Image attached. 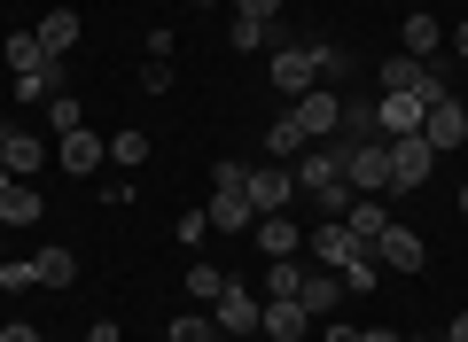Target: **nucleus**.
Segmentation results:
<instances>
[{"instance_id":"obj_5","label":"nucleus","mask_w":468,"mask_h":342,"mask_svg":"<svg viewBox=\"0 0 468 342\" xmlns=\"http://www.w3.org/2000/svg\"><path fill=\"white\" fill-rule=\"evenodd\" d=\"M344 180H351V195H390V140L351 148V156H344Z\"/></svg>"},{"instance_id":"obj_33","label":"nucleus","mask_w":468,"mask_h":342,"mask_svg":"<svg viewBox=\"0 0 468 342\" xmlns=\"http://www.w3.org/2000/svg\"><path fill=\"white\" fill-rule=\"evenodd\" d=\"M234 16H258V24H273V16H282V0H234Z\"/></svg>"},{"instance_id":"obj_27","label":"nucleus","mask_w":468,"mask_h":342,"mask_svg":"<svg viewBox=\"0 0 468 342\" xmlns=\"http://www.w3.org/2000/svg\"><path fill=\"white\" fill-rule=\"evenodd\" d=\"M110 163H125V171H133V163H149V132H141V125L110 132Z\"/></svg>"},{"instance_id":"obj_12","label":"nucleus","mask_w":468,"mask_h":342,"mask_svg":"<svg viewBox=\"0 0 468 342\" xmlns=\"http://www.w3.org/2000/svg\"><path fill=\"white\" fill-rule=\"evenodd\" d=\"M304 326H313V311H304L297 295H266V319H258V335H273V342H304Z\"/></svg>"},{"instance_id":"obj_1","label":"nucleus","mask_w":468,"mask_h":342,"mask_svg":"<svg viewBox=\"0 0 468 342\" xmlns=\"http://www.w3.org/2000/svg\"><path fill=\"white\" fill-rule=\"evenodd\" d=\"M211 233H250L258 226V202H250V163H218L211 171Z\"/></svg>"},{"instance_id":"obj_20","label":"nucleus","mask_w":468,"mask_h":342,"mask_svg":"<svg viewBox=\"0 0 468 342\" xmlns=\"http://www.w3.org/2000/svg\"><path fill=\"white\" fill-rule=\"evenodd\" d=\"M55 55L39 47V32H8V70H16V78H32V70H48Z\"/></svg>"},{"instance_id":"obj_17","label":"nucleus","mask_w":468,"mask_h":342,"mask_svg":"<svg viewBox=\"0 0 468 342\" xmlns=\"http://www.w3.org/2000/svg\"><path fill=\"white\" fill-rule=\"evenodd\" d=\"M344 226L359 233V249H375V233L390 226V202H383V195H351V211H344Z\"/></svg>"},{"instance_id":"obj_6","label":"nucleus","mask_w":468,"mask_h":342,"mask_svg":"<svg viewBox=\"0 0 468 342\" xmlns=\"http://www.w3.org/2000/svg\"><path fill=\"white\" fill-rule=\"evenodd\" d=\"M273 86H282L289 101L313 94V86H320V55H313V47H297V39H289V47H273Z\"/></svg>"},{"instance_id":"obj_32","label":"nucleus","mask_w":468,"mask_h":342,"mask_svg":"<svg viewBox=\"0 0 468 342\" xmlns=\"http://www.w3.org/2000/svg\"><path fill=\"white\" fill-rule=\"evenodd\" d=\"M32 280H39V273H32V257H24V264H16V257L0 264V288H32Z\"/></svg>"},{"instance_id":"obj_39","label":"nucleus","mask_w":468,"mask_h":342,"mask_svg":"<svg viewBox=\"0 0 468 342\" xmlns=\"http://www.w3.org/2000/svg\"><path fill=\"white\" fill-rule=\"evenodd\" d=\"M461 218H468V187H461Z\"/></svg>"},{"instance_id":"obj_40","label":"nucleus","mask_w":468,"mask_h":342,"mask_svg":"<svg viewBox=\"0 0 468 342\" xmlns=\"http://www.w3.org/2000/svg\"><path fill=\"white\" fill-rule=\"evenodd\" d=\"M0 148H8V125H0Z\"/></svg>"},{"instance_id":"obj_7","label":"nucleus","mask_w":468,"mask_h":342,"mask_svg":"<svg viewBox=\"0 0 468 342\" xmlns=\"http://www.w3.org/2000/svg\"><path fill=\"white\" fill-rule=\"evenodd\" d=\"M304 125V140H328L335 125H344V94L335 86H313V94H297V109H289Z\"/></svg>"},{"instance_id":"obj_28","label":"nucleus","mask_w":468,"mask_h":342,"mask_svg":"<svg viewBox=\"0 0 468 342\" xmlns=\"http://www.w3.org/2000/svg\"><path fill=\"white\" fill-rule=\"evenodd\" d=\"M187 295H196V304H218V295H227V273H218V264H187V280H180Z\"/></svg>"},{"instance_id":"obj_41","label":"nucleus","mask_w":468,"mask_h":342,"mask_svg":"<svg viewBox=\"0 0 468 342\" xmlns=\"http://www.w3.org/2000/svg\"><path fill=\"white\" fill-rule=\"evenodd\" d=\"M0 264H8V249H0Z\"/></svg>"},{"instance_id":"obj_4","label":"nucleus","mask_w":468,"mask_h":342,"mask_svg":"<svg viewBox=\"0 0 468 342\" xmlns=\"http://www.w3.org/2000/svg\"><path fill=\"white\" fill-rule=\"evenodd\" d=\"M375 264H383V273H421V264H430V242H421L414 226L390 218V226L375 233Z\"/></svg>"},{"instance_id":"obj_29","label":"nucleus","mask_w":468,"mask_h":342,"mask_svg":"<svg viewBox=\"0 0 468 342\" xmlns=\"http://www.w3.org/2000/svg\"><path fill=\"white\" fill-rule=\"evenodd\" d=\"M304 288V264L297 257H266V295H297Z\"/></svg>"},{"instance_id":"obj_34","label":"nucleus","mask_w":468,"mask_h":342,"mask_svg":"<svg viewBox=\"0 0 468 342\" xmlns=\"http://www.w3.org/2000/svg\"><path fill=\"white\" fill-rule=\"evenodd\" d=\"M0 342H48V335H39V326H24V319H8V326H0Z\"/></svg>"},{"instance_id":"obj_31","label":"nucleus","mask_w":468,"mask_h":342,"mask_svg":"<svg viewBox=\"0 0 468 342\" xmlns=\"http://www.w3.org/2000/svg\"><path fill=\"white\" fill-rule=\"evenodd\" d=\"M141 86H149V94H165V86H172V63H165V55H149V63H141Z\"/></svg>"},{"instance_id":"obj_37","label":"nucleus","mask_w":468,"mask_h":342,"mask_svg":"<svg viewBox=\"0 0 468 342\" xmlns=\"http://www.w3.org/2000/svg\"><path fill=\"white\" fill-rule=\"evenodd\" d=\"M445 47L461 55V63H468V24H461V32H445Z\"/></svg>"},{"instance_id":"obj_16","label":"nucleus","mask_w":468,"mask_h":342,"mask_svg":"<svg viewBox=\"0 0 468 342\" xmlns=\"http://www.w3.org/2000/svg\"><path fill=\"white\" fill-rule=\"evenodd\" d=\"M258 249H266V257H297V242H304V233H297V218H289V211H266V218H258Z\"/></svg>"},{"instance_id":"obj_25","label":"nucleus","mask_w":468,"mask_h":342,"mask_svg":"<svg viewBox=\"0 0 468 342\" xmlns=\"http://www.w3.org/2000/svg\"><path fill=\"white\" fill-rule=\"evenodd\" d=\"M273 24H282V16H273ZM273 24H258V16H234V39H227V47H234V55H250V47H273V39H282ZM282 47H289V39H282Z\"/></svg>"},{"instance_id":"obj_22","label":"nucleus","mask_w":468,"mask_h":342,"mask_svg":"<svg viewBox=\"0 0 468 342\" xmlns=\"http://www.w3.org/2000/svg\"><path fill=\"white\" fill-rule=\"evenodd\" d=\"M304 148H313V140H304V125H297V117H273V125H266V156H273V163L304 156Z\"/></svg>"},{"instance_id":"obj_26","label":"nucleus","mask_w":468,"mask_h":342,"mask_svg":"<svg viewBox=\"0 0 468 342\" xmlns=\"http://www.w3.org/2000/svg\"><path fill=\"white\" fill-rule=\"evenodd\" d=\"M335 280H344V295H375V280H383V264H375V249H359V257H351V264H344Z\"/></svg>"},{"instance_id":"obj_10","label":"nucleus","mask_w":468,"mask_h":342,"mask_svg":"<svg viewBox=\"0 0 468 342\" xmlns=\"http://www.w3.org/2000/svg\"><path fill=\"white\" fill-rule=\"evenodd\" d=\"M421 140H430L437 148V156H445V148H461L468 140V109H461V101H430V117H421Z\"/></svg>"},{"instance_id":"obj_30","label":"nucleus","mask_w":468,"mask_h":342,"mask_svg":"<svg viewBox=\"0 0 468 342\" xmlns=\"http://www.w3.org/2000/svg\"><path fill=\"white\" fill-rule=\"evenodd\" d=\"M165 342H218V319H172Z\"/></svg>"},{"instance_id":"obj_13","label":"nucleus","mask_w":468,"mask_h":342,"mask_svg":"<svg viewBox=\"0 0 468 342\" xmlns=\"http://www.w3.org/2000/svg\"><path fill=\"white\" fill-rule=\"evenodd\" d=\"M421 117H430V101H421V94H383V101H375V125H383V140L421 132Z\"/></svg>"},{"instance_id":"obj_42","label":"nucleus","mask_w":468,"mask_h":342,"mask_svg":"<svg viewBox=\"0 0 468 342\" xmlns=\"http://www.w3.org/2000/svg\"><path fill=\"white\" fill-rule=\"evenodd\" d=\"M203 8H218V0H203Z\"/></svg>"},{"instance_id":"obj_24","label":"nucleus","mask_w":468,"mask_h":342,"mask_svg":"<svg viewBox=\"0 0 468 342\" xmlns=\"http://www.w3.org/2000/svg\"><path fill=\"white\" fill-rule=\"evenodd\" d=\"M0 163H8V171L24 180V171H39V163H48V148H39L32 132H8V148H0Z\"/></svg>"},{"instance_id":"obj_35","label":"nucleus","mask_w":468,"mask_h":342,"mask_svg":"<svg viewBox=\"0 0 468 342\" xmlns=\"http://www.w3.org/2000/svg\"><path fill=\"white\" fill-rule=\"evenodd\" d=\"M86 342H125V326H117V319H94V326H86Z\"/></svg>"},{"instance_id":"obj_2","label":"nucleus","mask_w":468,"mask_h":342,"mask_svg":"<svg viewBox=\"0 0 468 342\" xmlns=\"http://www.w3.org/2000/svg\"><path fill=\"white\" fill-rule=\"evenodd\" d=\"M375 86L383 94H421V101H445V70L437 63H414V55H383V70H375Z\"/></svg>"},{"instance_id":"obj_14","label":"nucleus","mask_w":468,"mask_h":342,"mask_svg":"<svg viewBox=\"0 0 468 342\" xmlns=\"http://www.w3.org/2000/svg\"><path fill=\"white\" fill-rule=\"evenodd\" d=\"M437 47H445V24L437 16H406V32H399V55H414V63H437Z\"/></svg>"},{"instance_id":"obj_15","label":"nucleus","mask_w":468,"mask_h":342,"mask_svg":"<svg viewBox=\"0 0 468 342\" xmlns=\"http://www.w3.org/2000/svg\"><path fill=\"white\" fill-rule=\"evenodd\" d=\"M101 156H110L101 132H63V140H55V163H63V171H94Z\"/></svg>"},{"instance_id":"obj_9","label":"nucleus","mask_w":468,"mask_h":342,"mask_svg":"<svg viewBox=\"0 0 468 342\" xmlns=\"http://www.w3.org/2000/svg\"><path fill=\"white\" fill-rule=\"evenodd\" d=\"M304 242H313V264H328V273H344V264L359 257V233H351L344 218H320V226L304 233Z\"/></svg>"},{"instance_id":"obj_8","label":"nucleus","mask_w":468,"mask_h":342,"mask_svg":"<svg viewBox=\"0 0 468 342\" xmlns=\"http://www.w3.org/2000/svg\"><path fill=\"white\" fill-rule=\"evenodd\" d=\"M211 319H218V335H258V319H266V304H258L242 280H227V295L211 304Z\"/></svg>"},{"instance_id":"obj_3","label":"nucleus","mask_w":468,"mask_h":342,"mask_svg":"<svg viewBox=\"0 0 468 342\" xmlns=\"http://www.w3.org/2000/svg\"><path fill=\"white\" fill-rule=\"evenodd\" d=\"M430 171H437V148L421 140V132H399V140H390V195L430 187Z\"/></svg>"},{"instance_id":"obj_23","label":"nucleus","mask_w":468,"mask_h":342,"mask_svg":"<svg viewBox=\"0 0 468 342\" xmlns=\"http://www.w3.org/2000/svg\"><path fill=\"white\" fill-rule=\"evenodd\" d=\"M48 132L63 140V132H86V101L79 94H48Z\"/></svg>"},{"instance_id":"obj_38","label":"nucleus","mask_w":468,"mask_h":342,"mask_svg":"<svg viewBox=\"0 0 468 342\" xmlns=\"http://www.w3.org/2000/svg\"><path fill=\"white\" fill-rule=\"evenodd\" d=\"M445 342H468V311H461V319H452V326H445Z\"/></svg>"},{"instance_id":"obj_19","label":"nucleus","mask_w":468,"mask_h":342,"mask_svg":"<svg viewBox=\"0 0 468 342\" xmlns=\"http://www.w3.org/2000/svg\"><path fill=\"white\" fill-rule=\"evenodd\" d=\"M32 32H39V47H48V55H63V47H79V8H48V16H39Z\"/></svg>"},{"instance_id":"obj_21","label":"nucleus","mask_w":468,"mask_h":342,"mask_svg":"<svg viewBox=\"0 0 468 342\" xmlns=\"http://www.w3.org/2000/svg\"><path fill=\"white\" fill-rule=\"evenodd\" d=\"M32 273L48 280V288H70V280H79V257H70L63 242H48V249H39V257H32Z\"/></svg>"},{"instance_id":"obj_18","label":"nucleus","mask_w":468,"mask_h":342,"mask_svg":"<svg viewBox=\"0 0 468 342\" xmlns=\"http://www.w3.org/2000/svg\"><path fill=\"white\" fill-rule=\"evenodd\" d=\"M297 304H304V311H313V319H328V311H335V304H344V280H335V273H328V264H320V273H304V288H297Z\"/></svg>"},{"instance_id":"obj_11","label":"nucleus","mask_w":468,"mask_h":342,"mask_svg":"<svg viewBox=\"0 0 468 342\" xmlns=\"http://www.w3.org/2000/svg\"><path fill=\"white\" fill-rule=\"evenodd\" d=\"M289 195H297V171H289V163H258V171H250L258 218H266V211H289Z\"/></svg>"},{"instance_id":"obj_36","label":"nucleus","mask_w":468,"mask_h":342,"mask_svg":"<svg viewBox=\"0 0 468 342\" xmlns=\"http://www.w3.org/2000/svg\"><path fill=\"white\" fill-rule=\"evenodd\" d=\"M359 342H406V335H390V326H359Z\"/></svg>"}]
</instances>
